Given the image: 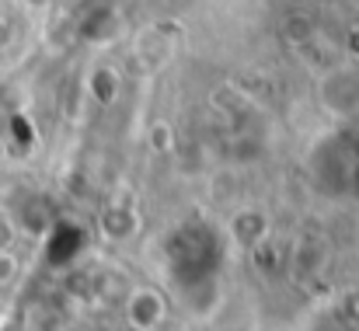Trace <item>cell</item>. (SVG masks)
Instances as JSON below:
<instances>
[{
	"label": "cell",
	"instance_id": "1",
	"mask_svg": "<svg viewBox=\"0 0 359 331\" xmlns=\"http://www.w3.org/2000/svg\"><path fill=\"white\" fill-rule=\"evenodd\" d=\"M129 321L136 325L140 331H150L161 325V318H164V300L157 297V293H150V290H140L133 300H129Z\"/></svg>",
	"mask_w": 359,
	"mask_h": 331
},
{
	"label": "cell",
	"instance_id": "2",
	"mask_svg": "<svg viewBox=\"0 0 359 331\" xmlns=\"http://www.w3.org/2000/svg\"><path fill=\"white\" fill-rule=\"evenodd\" d=\"M346 311H349L346 318H349L353 325H359V293H356V297H349V307H346Z\"/></svg>",
	"mask_w": 359,
	"mask_h": 331
}]
</instances>
